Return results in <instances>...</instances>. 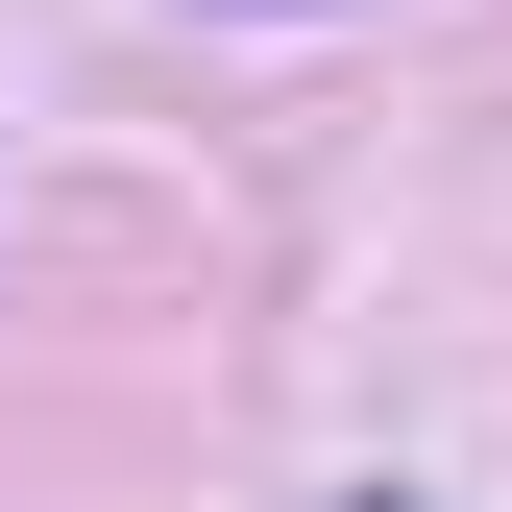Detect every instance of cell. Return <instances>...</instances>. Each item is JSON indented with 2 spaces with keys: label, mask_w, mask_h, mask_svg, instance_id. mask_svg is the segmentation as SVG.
Listing matches in <instances>:
<instances>
[{
  "label": "cell",
  "mask_w": 512,
  "mask_h": 512,
  "mask_svg": "<svg viewBox=\"0 0 512 512\" xmlns=\"http://www.w3.org/2000/svg\"><path fill=\"white\" fill-rule=\"evenodd\" d=\"M366 512H391V488H366Z\"/></svg>",
  "instance_id": "obj_1"
}]
</instances>
